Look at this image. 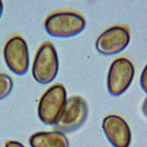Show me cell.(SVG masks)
Wrapping results in <instances>:
<instances>
[{"label": "cell", "mask_w": 147, "mask_h": 147, "mask_svg": "<svg viewBox=\"0 0 147 147\" xmlns=\"http://www.w3.org/2000/svg\"><path fill=\"white\" fill-rule=\"evenodd\" d=\"M86 26L82 14L74 10H59L50 13L45 18L44 27L51 36L68 37L82 32Z\"/></svg>", "instance_id": "obj_1"}, {"label": "cell", "mask_w": 147, "mask_h": 147, "mask_svg": "<svg viewBox=\"0 0 147 147\" xmlns=\"http://www.w3.org/2000/svg\"><path fill=\"white\" fill-rule=\"evenodd\" d=\"M67 92L61 83L50 86L42 95L38 105V115L42 122L55 125L59 120L67 102Z\"/></svg>", "instance_id": "obj_2"}, {"label": "cell", "mask_w": 147, "mask_h": 147, "mask_svg": "<svg viewBox=\"0 0 147 147\" xmlns=\"http://www.w3.org/2000/svg\"><path fill=\"white\" fill-rule=\"evenodd\" d=\"M59 70V59L56 48L49 41L39 47L35 55L32 72L33 78L40 84H48L56 78Z\"/></svg>", "instance_id": "obj_3"}, {"label": "cell", "mask_w": 147, "mask_h": 147, "mask_svg": "<svg viewBox=\"0 0 147 147\" xmlns=\"http://www.w3.org/2000/svg\"><path fill=\"white\" fill-rule=\"evenodd\" d=\"M88 115V106L80 96L69 98L59 120L55 124L56 130L69 133L79 129L85 122Z\"/></svg>", "instance_id": "obj_4"}, {"label": "cell", "mask_w": 147, "mask_h": 147, "mask_svg": "<svg viewBox=\"0 0 147 147\" xmlns=\"http://www.w3.org/2000/svg\"><path fill=\"white\" fill-rule=\"evenodd\" d=\"M135 74L132 61L127 57H119L111 63L107 75V88L114 96L124 92L130 85Z\"/></svg>", "instance_id": "obj_5"}, {"label": "cell", "mask_w": 147, "mask_h": 147, "mask_svg": "<svg viewBox=\"0 0 147 147\" xmlns=\"http://www.w3.org/2000/svg\"><path fill=\"white\" fill-rule=\"evenodd\" d=\"M130 40L127 26L116 25L108 28L96 38L95 47L101 54L112 55L123 51Z\"/></svg>", "instance_id": "obj_6"}, {"label": "cell", "mask_w": 147, "mask_h": 147, "mask_svg": "<svg viewBox=\"0 0 147 147\" xmlns=\"http://www.w3.org/2000/svg\"><path fill=\"white\" fill-rule=\"evenodd\" d=\"M3 56L8 68L17 75L25 74L29 67V57L27 44L23 37L15 34L6 41Z\"/></svg>", "instance_id": "obj_7"}, {"label": "cell", "mask_w": 147, "mask_h": 147, "mask_svg": "<svg viewBox=\"0 0 147 147\" xmlns=\"http://www.w3.org/2000/svg\"><path fill=\"white\" fill-rule=\"evenodd\" d=\"M102 129L110 142L114 147H128L131 135L127 123L116 114L106 116L102 122Z\"/></svg>", "instance_id": "obj_8"}, {"label": "cell", "mask_w": 147, "mask_h": 147, "mask_svg": "<svg viewBox=\"0 0 147 147\" xmlns=\"http://www.w3.org/2000/svg\"><path fill=\"white\" fill-rule=\"evenodd\" d=\"M32 147H68V141L61 131H38L29 138Z\"/></svg>", "instance_id": "obj_9"}, {"label": "cell", "mask_w": 147, "mask_h": 147, "mask_svg": "<svg viewBox=\"0 0 147 147\" xmlns=\"http://www.w3.org/2000/svg\"><path fill=\"white\" fill-rule=\"evenodd\" d=\"M13 86L11 77L3 73H0V100L6 97L11 91Z\"/></svg>", "instance_id": "obj_10"}, {"label": "cell", "mask_w": 147, "mask_h": 147, "mask_svg": "<svg viewBox=\"0 0 147 147\" xmlns=\"http://www.w3.org/2000/svg\"><path fill=\"white\" fill-rule=\"evenodd\" d=\"M140 84L142 89L147 92V64L142 72L140 78Z\"/></svg>", "instance_id": "obj_11"}, {"label": "cell", "mask_w": 147, "mask_h": 147, "mask_svg": "<svg viewBox=\"0 0 147 147\" xmlns=\"http://www.w3.org/2000/svg\"><path fill=\"white\" fill-rule=\"evenodd\" d=\"M5 147H25L21 143L16 141H7Z\"/></svg>", "instance_id": "obj_12"}, {"label": "cell", "mask_w": 147, "mask_h": 147, "mask_svg": "<svg viewBox=\"0 0 147 147\" xmlns=\"http://www.w3.org/2000/svg\"><path fill=\"white\" fill-rule=\"evenodd\" d=\"M142 111H143L144 114L147 117V97L144 100V102L142 104Z\"/></svg>", "instance_id": "obj_13"}, {"label": "cell", "mask_w": 147, "mask_h": 147, "mask_svg": "<svg viewBox=\"0 0 147 147\" xmlns=\"http://www.w3.org/2000/svg\"><path fill=\"white\" fill-rule=\"evenodd\" d=\"M2 11H3V3H2V1H0V17L2 15Z\"/></svg>", "instance_id": "obj_14"}]
</instances>
